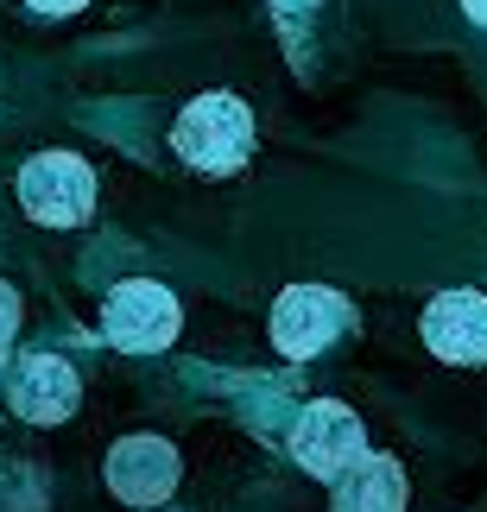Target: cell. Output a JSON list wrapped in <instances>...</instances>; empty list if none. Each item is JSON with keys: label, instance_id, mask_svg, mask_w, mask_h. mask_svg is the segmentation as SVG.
Returning <instances> with one entry per match:
<instances>
[{"label": "cell", "instance_id": "6da1fadb", "mask_svg": "<svg viewBox=\"0 0 487 512\" xmlns=\"http://www.w3.org/2000/svg\"><path fill=\"white\" fill-rule=\"evenodd\" d=\"M171 152L197 177H235L253 159V108L235 89H209L171 121Z\"/></svg>", "mask_w": 487, "mask_h": 512}, {"label": "cell", "instance_id": "7a4b0ae2", "mask_svg": "<svg viewBox=\"0 0 487 512\" xmlns=\"http://www.w3.org/2000/svg\"><path fill=\"white\" fill-rule=\"evenodd\" d=\"M285 449H291V462H298L310 481H323V487H336L348 468H361L367 456H374V449H367L361 411L342 405V399H310L298 418H291Z\"/></svg>", "mask_w": 487, "mask_h": 512}, {"label": "cell", "instance_id": "3957f363", "mask_svg": "<svg viewBox=\"0 0 487 512\" xmlns=\"http://www.w3.org/2000/svg\"><path fill=\"white\" fill-rule=\"evenodd\" d=\"M13 196L38 228H83L95 215V171H89L83 152L51 146V152H32V159L19 165Z\"/></svg>", "mask_w": 487, "mask_h": 512}, {"label": "cell", "instance_id": "277c9868", "mask_svg": "<svg viewBox=\"0 0 487 512\" xmlns=\"http://www.w3.org/2000/svg\"><path fill=\"white\" fill-rule=\"evenodd\" d=\"M348 323H355V304H348L336 285H285L279 298H272L266 336L285 361H317L329 342L348 336Z\"/></svg>", "mask_w": 487, "mask_h": 512}, {"label": "cell", "instance_id": "5b68a950", "mask_svg": "<svg viewBox=\"0 0 487 512\" xmlns=\"http://www.w3.org/2000/svg\"><path fill=\"white\" fill-rule=\"evenodd\" d=\"M178 329H184V304L159 279H127L102 304V342L121 354H159L178 342Z\"/></svg>", "mask_w": 487, "mask_h": 512}, {"label": "cell", "instance_id": "8992f818", "mask_svg": "<svg viewBox=\"0 0 487 512\" xmlns=\"http://www.w3.org/2000/svg\"><path fill=\"white\" fill-rule=\"evenodd\" d=\"M102 481L121 506L159 512L184 487V456H178V443H165V437H121L102 462Z\"/></svg>", "mask_w": 487, "mask_h": 512}, {"label": "cell", "instance_id": "52a82bcc", "mask_svg": "<svg viewBox=\"0 0 487 512\" xmlns=\"http://www.w3.org/2000/svg\"><path fill=\"white\" fill-rule=\"evenodd\" d=\"M7 405H13V418H26L38 430L70 424L76 405H83V373L64 354H19L7 373Z\"/></svg>", "mask_w": 487, "mask_h": 512}, {"label": "cell", "instance_id": "ba28073f", "mask_svg": "<svg viewBox=\"0 0 487 512\" xmlns=\"http://www.w3.org/2000/svg\"><path fill=\"white\" fill-rule=\"evenodd\" d=\"M418 336L437 361L450 367H481L487 361V291H437L418 317Z\"/></svg>", "mask_w": 487, "mask_h": 512}, {"label": "cell", "instance_id": "9c48e42d", "mask_svg": "<svg viewBox=\"0 0 487 512\" xmlns=\"http://www.w3.org/2000/svg\"><path fill=\"white\" fill-rule=\"evenodd\" d=\"M405 500H412V481L399 456H367L329 487V512H405Z\"/></svg>", "mask_w": 487, "mask_h": 512}, {"label": "cell", "instance_id": "30bf717a", "mask_svg": "<svg viewBox=\"0 0 487 512\" xmlns=\"http://www.w3.org/2000/svg\"><path fill=\"white\" fill-rule=\"evenodd\" d=\"M19 323H26V304H19V291H13V285H0V354L13 348Z\"/></svg>", "mask_w": 487, "mask_h": 512}, {"label": "cell", "instance_id": "8fae6325", "mask_svg": "<svg viewBox=\"0 0 487 512\" xmlns=\"http://www.w3.org/2000/svg\"><path fill=\"white\" fill-rule=\"evenodd\" d=\"M26 7H32L38 19H70V13H83L89 0H26Z\"/></svg>", "mask_w": 487, "mask_h": 512}, {"label": "cell", "instance_id": "7c38bea8", "mask_svg": "<svg viewBox=\"0 0 487 512\" xmlns=\"http://www.w3.org/2000/svg\"><path fill=\"white\" fill-rule=\"evenodd\" d=\"M462 13H469L475 26H487V0H462Z\"/></svg>", "mask_w": 487, "mask_h": 512}, {"label": "cell", "instance_id": "4fadbf2b", "mask_svg": "<svg viewBox=\"0 0 487 512\" xmlns=\"http://www.w3.org/2000/svg\"><path fill=\"white\" fill-rule=\"evenodd\" d=\"M279 7H285V13H310V7H317V0H279Z\"/></svg>", "mask_w": 487, "mask_h": 512}, {"label": "cell", "instance_id": "5bb4252c", "mask_svg": "<svg viewBox=\"0 0 487 512\" xmlns=\"http://www.w3.org/2000/svg\"><path fill=\"white\" fill-rule=\"evenodd\" d=\"M159 512H184V506H159Z\"/></svg>", "mask_w": 487, "mask_h": 512}]
</instances>
